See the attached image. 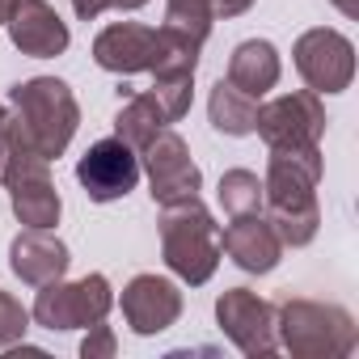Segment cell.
Returning <instances> with one entry per match:
<instances>
[{"mask_svg": "<svg viewBox=\"0 0 359 359\" xmlns=\"http://www.w3.org/2000/svg\"><path fill=\"white\" fill-rule=\"evenodd\" d=\"M76 127H81V106L68 81L30 76L9 89V148L55 161L68 152Z\"/></svg>", "mask_w": 359, "mask_h": 359, "instance_id": "obj_1", "label": "cell"}, {"mask_svg": "<svg viewBox=\"0 0 359 359\" xmlns=\"http://www.w3.org/2000/svg\"><path fill=\"white\" fill-rule=\"evenodd\" d=\"M321 173H325L321 148H313V152L271 148L266 177H262V208H266V220L283 245H309L317 237V229H321V208H317Z\"/></svg>", "mask_w": 359, "mask_h": 359, "instance_id": "obj_2", "label": "cell"}, {"mask_svg": "<svg viewBox=\"0 0 359 359\" xmlns=\"http://www.w3.org/2000/svg\"><path fill=\"white\" fill-rule=\"evenodd\" d=\"M161 258L165 266L199 287L216 275L220 266V224L212 220V212L203 208L199 195L177 199V203H161Z\"/></svg>", "mask_w": 359, "mask_h": 359, "instance_id": "obj_3", "label": "cell"}, {"mask_svg": "<svg viewBox=\"0 0 359 359\" xmlns=\"http://www.w3.org/2000/svg\"><path fill=\"white\" fill-rule=\"evenodd\" d=\"M279 346L296 359H346L359 346V325L342 304L292 296L275 309Z\"/></svg>", "mask_w": 359, "mask_h": 359, "instance_id": "obj_4", "label": "cell"}, {"mask_svg": "<svg viewBox=\"0 0 359 359\" xmlns=\"http://www.w3.org/2000/svg\"><path fill=\"white\" fill-rule=\"evenodd\" d=\"M114 309V292H110V279L106 275H85V279H55V283H43L39 296H34V309H30V321H39L43 330H89L97 321H106V313Z\"/></svg>", "mask_w": 359, "mask_h": 359, "instance_id": "obj_5", "label": "cell"}, {"mask_svg": "<svg viewBox=\"0 0 359 359\" xmlns=\"http://www.w3.org/2000/svg\"><path fill=\"white\" fill-rule=\"evenodd\" d=\"M254 131L262 135L266 148H279V152H313V148H321V135H325L321 93L296 89V93L271 97L266 106H258Z\"/></svg>", "mask_w": 359, "mask_h": 359, "instance_id": "obj_6", "label": "cell"}, {"mask_svg": "<svg viewBox=\"0 0 359 359\" xmlns=\"http://www.w3.org/2000/svg\"><path fill=\"white\" fill-rule=\"evenodd\" d=\"M0 182L9 187V208L26 229H55L60 224L64 203H60V191L51 182V161L9 148L5 169H0Z\"/></svg>", "mask_w": 359, "mask_h": 359, "instance_id": "obj_7", "label": "cell"}, {"mask_svg": "<svg viewBox=\"0 0 359 359\" xmlns=\"http://www.w3.org/2000/svg\"><path fill=\"white\" fill-rule=\"evenodd\" d=\"M140 169L148 173V191L156 203H177V199H191L203 187V169L195 165L187 140L177 131H156L144 148H140Z\"/></svg>", "mask_w": 359, "mask_h": 359, "instance_id": "obj_8", "label": "cell"}, {"mask_svg": "<svg viewBox=\"0 0 359 359\" xmlns=\"http://www.w3.org/2000/svg\"><path fill=\"white\" fill-rule=\"evenodd\" d=\"M292 64L313 93H342L355 81V43L338 30H304L292 47Z\"/></svg>", "mask_w": 359, "mask_h": 359, "instance_id": "obj_9", "label": "cell"}, {"mask_svg": "<svg viewBox=\"0 0 359 359\" xmlns=\"http://www.w3.org/2000/svg\"><path fill=\"white\" fill-rule=\"evenodd\" d=\"M216 321H220L224 338H229L241 355H250V359L279 351L275 304L262 300V296L250 292V287H229V292H220V300H216Z\"/></svg>", "mask_w": 359, "mask_h": 359, "instance_id": "obj_10", "label": "cell"}, {"mask_svg": "<svg viewBox=\"0 0 359 359\" xmlns=\"http://www.w3.org/2000/svg\"><path fill=\"white\" fill-rule=\"evenodd\" d=\"M140 152L131 144H123L118 135L110 140H97L85 148V156L76 161V182L85 187V195L93 203H114V199H127L140 182Z\"/></svg>", "mask_w": 359, "mask_h": 359, "instance_id": "obj_11", "label": "cell"}, {"mask_svg": "<svg viewBox=\"0 0 359 359\" xmlns=\"http://www.w3.org/2000/svg\"><path fill=\"white\" fill-rule=\"evenodd\" d=\"M5 30H9L13 47L22 55H30V60H55L72 43L68 22L47 5V0H13L9 18H5Z\"/></svg>", "mask_w": 359, "mask_h": 359, "instance_id": "obj_12", "label": "cell"}, {"mask_svg": "<svg viewBox=\"0 0 359 359\" xmlns=\"http://www.w3.org/2000/svg\"><path fill=\"white\" fill-rule=\"evenodd\" d=\"M123 317L144 338L165 334L177 317H182V287L173 279H165V275H135L123 287Z\"/></svg>", "mask_w": 359, "mask_h": 359, "instance_id": "obj_13", "label": "cell"}, {"mask_svg": "<svg viewBox=\"0 0 359 359\" xmlns=\"http://www.w3.org/2000/svg\"><path fill=\"white\" fill-rule=\"evenodd\" d=\"M161 55V30L156 26H140V22H114L93 39V60L97 68L114 72V76H131V72H152Z\"/></svg>", "mask_w": 359, "mask_h": 359, "instance_id": "obj_14", "label": "cell"}, {"mask_svg": "<svg viewBox=\"0 0 359 359\" xmlns=\"http://www.w3.org/2000/svg\"><path fill=\"white\" fill-rule=\"evenodd\" d=\"M220 254H229L245 275H271L283 258V241L262 212H250V216H233V224L220 237Z\"/></svg>", "mask_w": 359, "mask_h": 359, "instance_id": "obj_15", "label": "cell"}, {"mask_svg": "<svg viewBox=\"0 0 359 359\" xmlns=\"http://www.w3.org/2000/svg\"><path fill=\"white\" fill-rule=\"evenodd\" d=\"M68 266H72V254L60 237H51V229H26L9 245V271L30 287L64 279Z\"/></svg>", "mask_w": 359, "mask_h": 359, "instance_id": "obj_16", "label": "cell"}, {"mask_svg": "<svg viewBox=\"0 0 359 359\" xmlns=\"http://www.w3.org/2000/svg\"><path fill=\"white\" fill-rule=\"evenodd\" d=\"M279 72H283V64H279V51H275V43H266V39H245V43H237L233 47V55H229V85H237L241 93H250V97H266L275 85H279Z\"/></svg>", "mask_w": 359, "mask_h": 359, "instance_id": "obj_17", "label": "cell"}, {"mask_svg": "<svg viewBox=\"0 0 359 359\" xmlns=\"http://www.w3.org/2000/svg\"><path fill=\"white\" fill-rule=\"evenodd\" d=\"M208 118L220 135H254V123H258V97L241 93L237 85L220 81L212 85V97H208Z\"/></svg>", "mask_w": 359, "mask_h": 359, "instance_id": "obj_18", "label": "cell"}, {"mask_svg": "<svg viewBox=\"0 0 359 359\" xmlns=\"http://www.w3.org/2000/svg\"><path fill=\"white\" fill-rule=\"evenodd\" d=\"M169 127V118H165V110L156 106V97L144 89V93H127V102L118 106V114H114V135L123 140V144H131L135 152L156 135V131H165Z\"/></svg>", "mask_w": 359, "mask_h": 359, "instance_id": "obj_19", "label": "cell"}, {"mask_svg": "<svg viewBox=\"0 0 359 359\" xmlns=\"http://www.w3.org/2000/svg\"><path fill=\"white\" fill-rule=\"evenodd\" d=\"M220 208L229 216H250V212H262V177L254 169H229L220 173V191H216Z\"/></svg>", "mask_w": 359, "mask_h": 359, "instance_id": "obj_20", "label": "cell"}, {"mask_svg": "<svg viewBox=\"0 0 359 359\" xmlns=\"http://www.w3.org/2000/svg\"><path fill=\"white\" fill-rule=\"evenodd\" d=\"M212 22H216L212 0H165V22H161V26L187 34V39H195V43H208Z\"/></svg>", "mask_w": 359, "mask_h": 359, "instance_id": "obj_21", "label": "cell"}, {"mask_svg": "<svg viewBox=\"0 0 359 359\" xmlns=\"http://www.w3.org/2000/svg\"><path fill=\"white\" fill-rule=\"evenodd\" d=\"M148 93L156 97V106L165 110V118L177 123V118H187V114H191V102H195V76H191V72H161V76H152V89H148Z\"/></svg>", "mask_w": 359, "mask_h": 359, "instance_id": "obj_22", "label": "cell"}, {"mask_svg": "<svg viewBox=\"0 0 359 359\" xmlns=\"http://www.w3.org/2000/svg\"><path fill=\"white\" fill-rule=\"evenodd\" d=\"M30 330V309H22L18 296H9L5 287H0V351H9L26 338Z\"/></svg>", "mask_w": 359, "mask_h": 359, "instance_id": "obj_23", "label": "cell"}, {"mask_svg": "<svg viewBox=\"0 0 359 359\" xmlns=\"http://www.w3.org/2000/svg\"><path fill=\"white\" fill-rule=\"evenodd\" d=\"M81 355L85 359H114L118 355V338H114V330L110 325H89V334H85V342H81Z\"/></svg>", "mask_w": 359, "mask_h": 359, "instance_id": "obj_24", "label": "cell"}, {"mask_svg": "<svg viewBox=\"0 0 359 359\" xmlns=\"http://www.w3.org/2000/svg\"><path fill=\"white\" fill-rule=\"evenodd\" d=\"M72 9H76L81 22H93V18H102L110 9V0H72Z\"/></svg>", "mask_w": 359, "mask_h": 359, "instance_id": "obj_25", "label": "cell"}, {"mask_svg": "<svg viewBox=\"0 0 359 359\" xmlns=\"http://www.w3.org/2000/svg\"><path fill=\"white\" fill-rule=\"evenodd\" d=\"M250 5H254V0H212V13L216 18H241Z\"/></svg>", "mask_w": 359, "mask_h": 359, "instance_id": "obj_26", "label": "cell"}, {"mask_svg": "<svg viewBox=\"0 0 359 359\" xmlns=\"http://www.w3.org/2000/svg\"><path fill=\"white\" fill-rule=\"evenodd\" d=\"M5 156H9V106L0 102V169H5Z\"/></svg>", "mask_w": 359, "mask_h": 359, "instance_id": "obj_27", "label": "cell"}, {"mask_svg": "<svg viewBox=\"0 0 359 359\" xmlns=\"http://www.w3.org/2000/svg\"><path fill=\"white\" fill-rule=\"evenodd\" d=\"M330 5H334L342 18H359V0H330Z\"/></svg>", "mask_w": 359, "mask_h": 359, "instance_id": "obj_28", "label": "cell"}, {"mask_svg": "<svg viewBox=\"0 0 359 359\" xmlns=\"http://www.w3.org/2000/svg\"><path fill=\"white\" fill-rule=\"evenodd\" d=\"M144 5H148V0H110V9H123V13H135Z\"/></svg>", "mask_w": 359, "mask_h": 359, "instance_id": "obj_29", "label": "cell"}, {"mask_svg": "<svg viewBox=\"0 0 359 359\" xmlns=\"http://www.w3.org/2000/svg\"><path fill=\"white\" fill-rule=\"evenodd\" d=\"M9 5L13 0H0V26H5V18H9Z\"/></svg>", "mask_w": 359, "mask_h": 359, "instance_id": "obj_30", "label": "cell"}]
</instances>
